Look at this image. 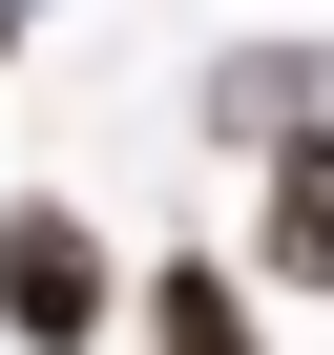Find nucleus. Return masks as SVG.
<instances>
[{"instance_id":"nucleus-1","label":"nucleus","mask_w":334,"mask_h":355,"mask_svg":"<svg viewBox=\"0 0 334 355\" xmlns=\"http://www.w3.org/2000/svg\"><path fill=\"white\" fill-rule=\"evenodd\" d=\"M125 313V251L63 209V189H21V209H0V334H21V355H84Z\"/></svg>"},{"instance_id":"nucleus-2","label":"nucleus","mask_w":334,"mask_h":355,"mask_svg":"<svg viewBox=\"0 0 334 355\" xmlns=\"http://www.w3.org/2000/svg\"><path fill=\"white\" fill-rule=\"evenodd\" d=\"M251 272H272V293H334V125L251 167Z\"/></svg>"},{"instance_id":"nucleus-3","label":"nucleus","mask_w":334,"mask_h":355,"mask_svg":"<svg viewBox=\"0 0 334 355\" xmlns=\"http://www.w3.org/2000/svg\"><path fill=\"white\" fill-rule=\"evenodd\" d=\"M209 125H230L251 167H272V146H313V125H334V84H313V42H230V63H209Z\"/></svg>"},{"instance_id":"nucleus-4","label":"nucleus","mask_w":334,"mask_h":355,"mask_svg":"<svg viewBox=\"0 0 334 355\" xmlns=\"http://www.w3.org/2000/svg\"><path fill=\"white\" fill-rule=\"evenodd\" d=\"M146 355H272L251 334V272L230 251H146Z\"/></svg>"},{"instance_id":"nucleus-5","label":"nucleus","mask_w":334,"mask_h":355,"mask_svg":"<svg viewBox=\"0 0 334 355\" xmlns=\"http://www.w3.org/2000/svg\"><path fill=\"white\" fill-rule=\"evenodd\" d=\"M21 21H42V0H0V63H21Z\"/></svg>"}]
</instances>
